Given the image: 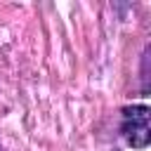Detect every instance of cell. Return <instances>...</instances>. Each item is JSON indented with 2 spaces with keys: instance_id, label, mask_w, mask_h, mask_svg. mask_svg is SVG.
<instances>
[{
  "instance_id": "6da1fadb",
  "label": "cell",
  "mask_w": 151,
  "mask_h": 151,
  "mask_svg": "<svg viewBox=\"0 0 151 151\" xmlns=\"http://www.w3.org/2000/svg\"><path fill=\"white\" fill-rule=\"evenodd\" d=\"M120 132L125 137V142L134 149H144L149 146L151 139V130H149V106L144 104H134L123 109V125Z\"/></svg>"
}]
</instances>
